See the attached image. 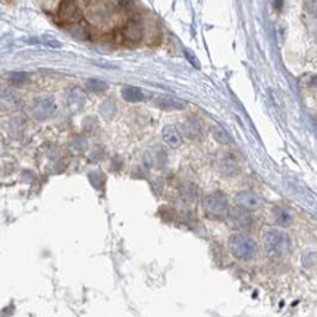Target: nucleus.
Returning a JSON list of instances; mask_svg holds the SVG:
<instances>
[{
  "instance_id": "nucleus-12",
  "label": "nucleus",
  "mask_w": 317,
  "mask_h": 317,
  "mask_svg": "<svg viewBox=\"0 0 317 317\" xmlns=\"http://www.w3.org/2000/svg\"><path fill=\"white\" fill-rule=\"evenodd\" d=\"M156 104L161 109H184L185 104L179 100L175 98H169V97H161L156 100Z\"/></svg>"
},
{
  "instance_id": "nucleus-15",
  "label": "nucleus",
  "mask_w": 317,
  "mask_h": 317,
  "mask_svg": "<svg viewBox=\"0 0 317 317\" xmlns=\"http://www.w3.org/2000/svg\"><path fill=\"white\" fill-rule=\"evenodd\" d=\"M122 95H124V98L128 100V101H140V100H143V93H141V90H138V88H134V87H128L125 88L124 91H122Z\"/></svg>"
},
{
  "instance_id": "nucleus-5",
  "label": "nucleus",
  "mask_w": 317,
  "mask_h": 317,
  "mask_svg": "<svg viewBox=\"0 0 317 317\" xmlns=\"http://www.w3.org/2000/svg\"><path fill=\"white\" fill-rule=\"evenodd\" d=\"M122 38L125 43L137 44L144 37V22L140 16H132L127 21V24L122 28Z\"/></svg>"
},
{
  "instance_id": "nucleus-2",
  "label": "nucleus",
  "mask_w": 317,
  "mask_h": 317,
  "mask_svg": "<svg viewBox=\"0 0 317 317\" xmlns=\"http://www.w3.org/2000/svg\"><path fill=\"white\" fill-rule=\"evenodd\" d=\"M229 250L238 260L250 261L257 253V245L251 237L245 234H234L229 238Z\"/></svg>"
},
{
  "instance_id": "nucleus-10",
  "label": "nucleus",
  "mask_w": 317,
  "mask_h": 317,
  "mask_svg": "<svg viewBox=\"0 0 317 317\" xmlns=\"http://www.w3.org/2000/svg\"><path fill=\"white\" fill-rule=\"evenodd\" d=\"M161 137H163V141L172 147V149H178L181 144H182V138H181V134L179 131L176 129V127L173 125H166L161 131Z\"/></svg>"
},
{
  "instance_id": "nucleus-14",
  "label": "nucleus",
  "mask_w": 317,
  "mask_h": 317,
  "mask_svg": "<svg viewBox=\"0 0 317 317\" xmlns=\"http://www.w3.org/2000/svg\"><path fill=\"white\" fill-rule=\"evenodd\" d=\"M212 134L215 137V140L221 144H231L232 143V138L231 135L221 127H213L212 128Z\"/></svg>"
},
{
  "instance_id": "nucleus-16",
  "label": "nucleus",
  "mask_w": 317,
  "mask_h": 317,
  "mask_svg": "<svg viewBox=\"0 0 317 317\" xmlns=\"http://www.w3.org/2000/svg\"><path fill=\"white\" fill-rule=\"evenodd\" d=\"M87 87H88L91 91H94V93H101V91H104V90L107 88L106 82H103V81H100V79H90V81L87 82Z\"/></svg>"
},
{
  "instance_id": "nucleus-1",
  "label": "nucleus",
  "mask_w": 317,
  "mask_h": 317,
  "mask_svg": "<svg viewBox=\"0 0 317 317\" xmlns=\"http://www.w3.org/2000/svg\"><path fill=\"white\" fill-rule=\"evenodd\" d=\"M203 210L212 221H223L229 216V204L222 192H212L203 200Z\"/></svg>"
},
{
  "instance_id": "nucleus-17",
  "label": "nucleus",
  "mask_w": 317,
  "mask_h": 317,
  "mask_svg": "<svg viewBox=\"0 0 317 317\" xmlns=\"http://www.w3.org/2000/svg\"><path fill=\"white\" fill-rule=\"evenodd\" d=\"M28 75L27 74H13L12 77H10V79H12V82H15V84H25L27 81H28Z\"/></svg>"
},
{
  "instance_id": "nucleus-18",
  "label": "nucleus",
  "mask_w": 317,
  "mask_h": 317,
  "mask_svg": "<svg viewBox=\"0 0 317 317\" xmlns=\"http://www.w3.org/2000/svg\"><path fill=\"white\" fill-rule=\"evenodd\" d=\"M273 1H275V6H276V9H281V6H282L284 0H273Z\"/></svg>"
},
{
  "instance_id": "nucleus-13",
  "label": "nucleus",
  "mask_w": 317,
  "mask_h": 317,
  "mask_svg": "<svg viewBox=\"0 0 317 317\" xmlns=\"http://www.w3.org/2000/svg\"><path fill=\"white\" fill-rule=\"evenodd\" d=\"M275 221H276L278 225L289 226L292 223V216H291V213L286 212L285 209L278 207V209H275Z\"/></svg>"
},
{
  "instance_id": "nucleus-3",
  "label": "nucleus",
  "mask_w": 317,
  "mask_h": 317,
  "mask_svg": "<svg viewBox=\"0 0 317 317\" xmlns=\"http://www.w3.org/2000/svg\"><path fill=\"white\" fill-rule=\"evenodd\" d=\"M264 247L272 255H286L291 251V239L285 232L279 229H267L263 234Z\"/></svg>"
},
{
  "instance_id": "nucleus-7",
  "label": "nucleus",
  "mask_w": 317,
  "mask_h": 317,
  "mask_svg": "<svg viewBox=\"0 0 317 317\" xmlns=\"http://www.w3.org/2000/svg\"><path fill=\"white\" fill-rule=\"evenodd\" d=\"M234 201H235V204L238 207H242V209L250 210V212L260 209L261 204H263L261 197L258 194L253 192V191H241V192H238L235 195Z\"/></svg>"
},
{
  "instance_id": "nucleus-6",
  "label": "nucleus",
  "mask_w": 317,
  "mask_h": 317,
  "mask_svg": "<svg viewBox=\"0 0 317 317\" xmlns=\"http://www.w3.org/2000/svg\"><path fill=\"white\" fill-rule=\"evenodd\" d=\"M216 167L221 172V175L228 176V178L235 176L239 172L238 160H237V158L232 153H229V152H223V153H221L218 156V158H216Z\"/></svg>"
},
{
  "instance_id": "nucleus-19",
  "label": "nucleus",
  "mask_w": 317,
  "mask_h": 317,
  "mask_svg": "<svg viewBox=\"0 0 317 317\" xmlns=\"http://www.w3.org/2000/svg\"><path fill=\"white\" fill-rule=\"evenodd\" d=\"M82 3H85V4H90V3H93V1H95V0H81Z\"/></svg>"
},
{
  "instance_id": "nucleus-9",
  "label": "nucleus",
  "mask_w": 317,
  "mask_h": 317,
  "mask_svg": "<svg viewBox=\"0 0 317 317\" xmlns=\"http://www.w3.org/2000/svg\"><path fill=\"white\" fill-rule=\"evenodd\" d=\"M58 15L65 22H75L79 16V7L77 0H62L59 4Z\"/></svg>"
},
{
  "instance_id": "nucleus-4",
  "label": "nucleus",
  "mask_w": 317,
  "mask_h": 317,
  "mask_svg": "<svg viewBox=\"0 0 317 317\" xmlns=\"http://www.w3.org/2000/svg\"><path fill=\"white\" fill-rule=\"evenodd\" d=\"M56 110H58V106L52 97H38L31 104V115L38 121L52 118L56 113Z\"/></svg>"
},
{
  "instance_id": "nucleus-11",
  "label": "nucleus",
  "mask_w": 317,
  "mask_h": 317,
  "mask_svg": "<svg viewBox=\"0 0 317 317\" xmlns=\"http://www.w3.org/2000/svg\"><path fill=\"white\" fill-rule=\"evenodd\" d=\"M182 129H184V134L191 138V140H197L203 135V125L200 121L194 119V118H190L184 122L182 125Z\"/></svg>"
},
{
  "instance_id": "nucleus-8",
  "label": "nucleus",
  "mask_w": 317,
  "mask_h": 317,
  "mask_svg": "<svg viewBox=\"0 0 317 317\" xmlns=\"http://www.w3.org/2000/svg\"><path fill=\"white\" fill-rule=\"evenodd\" d=\"M228 218H229V221H231L234 228L241 229V231L248 229L253 225V216H251L250 210H245V209L238 207V206L235 209L229 210V216Z\"/></svg>"
}]
</instances>
